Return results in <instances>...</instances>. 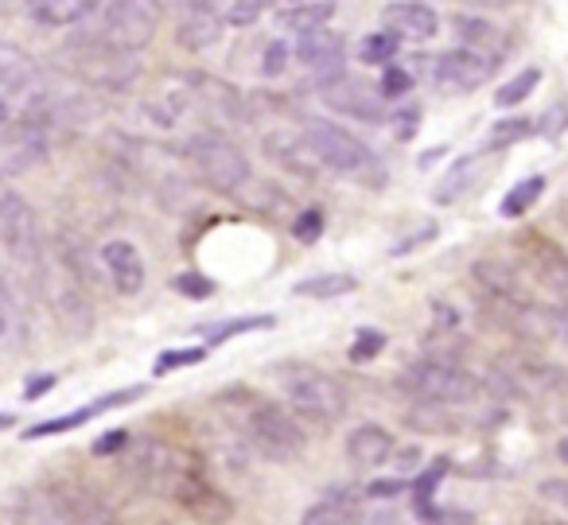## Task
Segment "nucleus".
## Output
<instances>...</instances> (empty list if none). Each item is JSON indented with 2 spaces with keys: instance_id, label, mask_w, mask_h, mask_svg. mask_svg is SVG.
Instances as JSON below:
<instances>
[{
  "instance_id": "1",
  "label": "nucleus",
  "mask_w": 568,
  "mask_h": 525,
  "mask_svg": "<svg viewBox=\"0 0 568 525\" xmlns=\"http://www.w3.org/2000/svg\"><path fill=\"white\" fill-rule=\"evenodd\" d=\"M28 281L36 284L40 300L51 307L55 323L67 331L71 339H87L94 331V304H90V292L87 284L79 281L71 265L55 253V245H43V258L40 265L32 269Z\"/></svg>"
},
{
  "instance_id": "2",
  "label": "nucleus",
  "mask_w": 568,
  "mask_h": 525,
  "mask_svg": "<svg viewBox=\"0 0 568 525\" xmlns=\"http://www.w3.org/2000/svg\"><path fill=\"white\" fill-rule=\"evenodd\" d=\"M237 436L250 444V452L265 455L273 463L296 460L308 447L304 421L288 405H276V401H250L237 413Z\"/></svg>"
},
{
  "instance_id": "3",
  "label": "nucleus",
  "mask_w": 568,
  "mask_h": 525,
  "mask_svg": "<svg viewBox=\"0 0 568 525\" xmlns=\"http://www.w3.org/2000/svg\"><path fill=\"white\" fill-rule=\"evenodd\" d=\"M180 157L187 160L191 172L211 191H219V195H242L253 183L250 157H245L226 133H219V129H199V133H191Z\"/></svg>"
},
{
  "instance_id": "4",
  "label": "nucleus",
  "mask_w": 568,
  "mask_h": 525,
  "mask_svg": "<svg viewBox=\"0 0 568 525\" xmlns=\"http://www.w3.org/2000/svg\"><path fill=\"white\" fill-rule=\"evenodd\" d=\"M281 382V393H284V405L293 408L301 421H312V424H339L347 416V385L339 382L335 374L327 370H316V366H284L276 374Z\"/></svg>"
},
{
  "instance_id": "5",
  "label": "nucleus",
  "mask_w": 568,
  "mask_h": 525,
  "mask_svg": "<svg viewBox=\"0 0 568 525\" xmlns=\"http://www.w3.org/2000/svg\"><path fill=\"white\" fill-rule=\"evenodd\" d=\"M67 59V71L90 90H102V94H125V90L136 87L141 79V59L133 51H118V48H105V43L90 40H74L71 48L63 51Z\"/></svg>"
},
{
  "instance_id": "6",
  "label": "nucleus",
  "mask_w": 568,
  "mask_h": 525,
  "mask_svg": "<svg viewBox=\"0 0 568 525\" xmlns=\"http://www.w3.org/2000/svg\"><path fill=\"white\" fill-rule=\"evenodd\" d=\"M125 471L141 491L149 494H164L172 498L175 486L183 483L187 475H195L199 460L183 447L168 444V440H156V436H141L129 444V455H125Z\"/></svg>"
},
{
  "instance_id": "7",
  "label": "nucleus",
  "mask_w": 568,
  "mask_h": 525,
  "mask_svg": "<svg viewBox=\"0 0 568 525\" xmlns=\"http://www.w3.org/2000/svg\"><path fill=\"white\" fill-rule=\"evenodd\" d=\"M402 390L413 401L433 408H456V405H471L479 397V382L467 374L459 362L448 359H420L413 362L402 374Z\"/></svg>"
},
{
  "instance_id": "8",
  "label": "nucleus",
  "mask_w": 568,
  "mask_h": 525,
  "mask_svg": "<svg viewBox=\"0 0 568 525\" xmlns=\"http://www.w3.org/2000/svg\"><path fill=\"white\" fill-rule=\"evenodd\" d=\"M160 12L152 9L149 0H105L98 4V20L90 28V40L105 43L118 51H144L156 40Z\"/></svg>"
},
{
  "instance_id": "9",
  "label": "nucleus",
  "mask_w": 568,
  "mask_h": 525,
  "mask_svg": "<svg viewBox=\"0 0 568 525\" xmlns=\"http://www.w3.org/2000/svg\"><path fill=\"white\" fill-rule=\"evenodd\" d=\"M304 137H308L312 152L320 157V164L332 168L339 175H371L374 172V152L358 141L351 129L335 125V121L304 118Z\"/></svg>"
},
{
  "instance_id": "10",
  "label": "nucleus",
  "mask_w": 568,
  "mask_h": 525,
  "mask_svg": "<svg viewBox=\"0 0 568 525\" xmlns=\"http://www.w3.org/2000/svg\"><path fill=\"white\" fill-rule=\"evenodd\" d=\"M0 245L28 276L43 258L40 219H36L32 203L24 195H17V191H0Z\"/></svg>"
},
{
  "instance_id": "11",
  "label": "nucleus",
  "mask_w": 568,
  "mask_h": 525,
  "mask_svg": "<svg viewBox=\"0 0 568 525\" xmlns=\"http://www.w3.org/2000/svg\"><path fill=\"white\" fill-rule=\"evenodd\" d=\"M495 71H498V51L456 48V51H444L433 63V82L440 94L464 98V94H471V90H479L483 82H490Z\"/></svg>"
},
{
  "instance_id": "12",
  "label": "nucleus",
  "mask_w": 568,
  "mask_h": 525,
  "mask_svg": "<svg viewBox=\"0 0 568 525\" xmlns=\"http://www.w3.org/2000/svg\"><path fill=\"white\" fill-rule=\"evenodd\" d=\"M316 94L327 110L343 113V118L371 121V125H378V121L386 118V102H382L378 87H371V82H363V79H351L347 71L332 82H320Z\"/></svg>"
},
{
  "instance_id": "13",
  "label": "nucleus",
  "mask_w": 568,
  "mask_h": 525,
  "mask_svg": "<svg viewBox=\"0 0 568 525\" xmlns=\"http://www.w3.org/2000/svg\"><path fill=\"white\" fill-rule=\"evenodd\" d=\"M187 87H191V102H195V118L211 121L219 133L222 125L245 121V98L237 94V87L214 79V74H195V71H187Z\"/></svg>"
},
{
  "instance_id": "14",
  "label": "nucleus",
  "mask_w": 568,
  "mask_h": 525,
  "mask_svg": "<svg viewBox=\"0 0 568 525\" xmlns=\"http://www.w3.org/2000/svg\"><path fill=\"white\" fill-rule=\"evenodd\" d=\"M498 374L506 377L514 393L521 397H552V393H568V370L565 366H552V362H537L529 354H514V359L498 362Z\"/></svg>"
},
{
  "instance_id": "15",
  "label": "nucleus",
  "mask_w": 568,
  "mask_h": 525,
  "mask_svg": "<svg viewBox=\"0 0 568 525\" xmlns=\"http://www.w3.org/2000/svg\"><path fill=\"white\" fill-rule=\"evenodd\" d=\"M293 59L304 67V71L320 82H332L343 74V63H347V43H343L339 32H332V28H320V32L312 36H301L293 48Z\"/></svg>"
},
{
  "instance_id": "16",
  "label": "nucleus",
  "mask_w": 568,
  "mask_h": 525,
  "mask_svg": "<svg viewBox=\"0 0 568 525\" xmlns=\"http://www.w3.org/2000/svg\"><path fill=\"white\" fill-rule=\"evenodd\" d=\"M172 498L203 525H226L230 517H234V502H230V494L219 491V486H214L203 471H195V475L183 478V483L175 486Z\"/></svg>"
},
{
  "instance_id": "17",
  "label": "nucleus",
  "mask_w": 568,
  "mask_h": 525,
  "mask_svg": "<svg viewBox=\"0 0 568 525\" xmlns=\"http://www.w3.org/2000/svg\"><path fill=\"white\" fill-rule=\"evenodd\" d=\"M261 149H265V157L273 160L281 172L296 175V180H316V175L324 172L320 157L312 152L308 137L293 133V129H273V133H265L261 137Z\"/></svg>"
},
{
  "instance_id": "18",
  "label": "nucleus",
  "mask_w": 568,
  "mask_h": 525,
  "mask_svg": "<svg viewBox=\"0 0 568 525\" xmlns=\"http://www.w3.org/2000/svg\"><path fill=\"white\" fill-rule=\"evenodd\" d=\"M98 261H102L105 276H110V284L121 296H136V292L144 289V281H149L141 250H136L133 242H125V238H110V242L98 250Z\"/></svg>"
},
{
  "instance_id": "19",
  "label": "nucleus",
  "mask_w": 568,
  "mask_h": 525,
  "mask_svg": "<svg viewBox=\"0 0 568 525\" xmlns=\"http://www.w3.org/2000/svg\"><path fill=\"white\" fill-rule=\"evenodd\" d=\"M382 32L409 43H428L440 32V17L420 0H394V4L382 9Z\"/></svg>"
},
{
  "instance_id": "20",
  "label": "nucleus",
  "mask_w": 568,
  "mask_h": 525,
  "mask_svg": "<svg viewBox=\"0 0 568 525\" xmlns=\"http://www.w3.org/2000/svg\"><path fill=\"white\" fill-rule=\"evenodd\" d=\"M55 502H59L63 525H121L110 502L82 483H63L55 491Z\"/></svg>"
},
{
  "instance_id": "21",
  "label": "nucleus",
  "mask_w": 568,
  "mask_h": 525,
  "mask_svg": "<svg viewBox=\"0 0 568 525\" xmlns=\"http://www.w3.org/2000/svg\"><path fill=\"white\" fill-rule=\"evenodd\" d=\"M518 245H521V253H526L529 273H534L545 289L568 296V253L560 250V245H552L549 238H541V234H521Z\"/></svg>"
},
{
  "instance_id": "22",
  "label": "nucleus",
  "mask_w": 568,
  "mask_h": 525,
  "mask_svg": "<svg viewBox=\"0 0 568 525\" xmlns=\"http://www.w3.org/2000/svg\"><path fill=\"white\" fill-rule=\"evenodd\" d=\"M43 157H48V137H43V129L28 125V121H20L12 133L0 137V175L28 172Z\"/></svg>"
},
{
  "instance_id": "23",
  "label": "nucleus",
  "mask_w": 568,
  "mask_h": 525,
  "mask_svg": "<svg viewBox=\"0 0 568 525\" xmlns=\"http://www.w3.org/2000/svg\"><path fill=\"white\" fill-rule=\"evenodd\" d=\"M222 32H226V24H222V17L211 9V4H191V9H183L180 17V28H175V43H180L183 51H211L214 43L222 40Z\"/></svg>"
},
{
  "instance_id": "24",
  "label": "nucleus",
  "mask_w": 568,
  "mask_h": 525,
  "mask_svg": "<svg viewBox=\"0 0 568 525\" xmlns=\"http://www.w3.org/2000/svg\"><path fill=\"white\" fill-rule=\"evenodd\" d=\"M394 455V436L382 424H355V432H347V460L358 471H374Z\"/></svg>"
},
{
  "instance_id": "25",
  "label": "nucleus",
  "mask_w": 568,
  "mask_h": 525,
  "mask_svg": "<svg viewBox=\"0 0 568 525\" xmlns=\"http://www.w3.org/2000/svg\"><path fill=\"white\" fill-rule=\"evenodd\" d=\"M28 20L40 28H71L98 12V0H24Z\"/></svg>"
},
{
  "instance_id": "26",
  "label": "nucleus",
  "mask_w": 568,
  "mask_h": 525,
  "mask_svg": "<svg viewBox=\"0 0 568 525\" xmlns=\"http://www.w3.org/2000/svg\"><path fill=\"white\" fill-rule=\"evenodd\" d=\"M36 82H40V63L32 59V51H24L12 40H0V87L28 94V90H36Z\"/></svg>"
},
{
  "instance_id": "27",
  "label": "nucleus",
  "mask_w": 568,
  "mask_h": 525,
  "mask_svg": "<svg viewBox=\"0 0 568 525\" xmlns=\"http://www.w3.org/2000/svg\"><path fill=\"white\" fill-rule=\"evenodd\" d=\"M358 498H363V494H355V491H332L327 498L312 502V506L304 509L301 525H358L363 522Z\"/></svg>"
},
{
  "instance_id": "28",
  "label": "nucleus",
  "mask_w": 568,
  "mask_h": 525,
  "mask_svg": "<svg viewBox=\"0 0 568 525\" xmlns=\"http://www.w3.org/2000/svg\"><path fill=\"white\" fill-rule=\"evenodd\" d=\"M9 522L12 525H63L59 517V502L48 491H17L9 502Z\"/></svg>"
},
{
  "instance_id": "29",
  "label": "nucleus",
  "mask_w": 568,
  "mask_h": 525,
  "mask_svg": "<svg viewBox=\"0 0 568 525\" xmlns=\"http://www.w3.org/2000/svg\"><path fill=\"white\" fill-rule=\"evenodd\" d=\"M133 397H141V385H136V390H121V393H110V397L94 401V405L79 408V413H67V416H59V421L36 424L32 432H24V440H43V436H59V432H67V428H79V424H87L90 416L105 413V408H118V405H125V401H133Z\"/></svg>"
},
{
  "instance_id": "30",
  "label": "nucleus",
  "mask_w": 568,
  "mask_h": 525,
  "mask_svg": "<svg viewBox=\"0 0 568 525\" xmlns=\"http://www.w3.org/2000/svg\"><path fill=\"white\" fill-rule=\"evenodd\" d=\"M332 17H335L332 0H304V4L276 12V28H284V32H293L296 40H301V36H312V32H320V28H327Z\"/></svg>"
},
{
  "instance_id": "31",
  "label": "nucleus",
  "mask_w": 568,
  "mask_h": 525,
  "mask_svg": "<svg viewBox=\"0 0 568 525\" xmlns=\"http://www.w3.org/2000/svg\"><path fill=\"white\" fill-rule=\"evenodd\" d=\"M475 175H479V160H475V157L456 160V164L448 168V175L440 180V188L433 191V199H436V203H456V199H464L467 191H471Z\"/></svg>"
},
{
  "instance_id": "32",
  "label": "nucleus",
  "mask_w": 568,
  "mask_h": 525,
  "mask_svg": "<svg viewBox=\"0 0 568 525\" xmlns=\"http://www.w3.org/2000/svg\"><path fill=\"white\" fill-rule=\"evenodd\" d=\"M358 281L347 273H320V276H308V281L296 284V296H312V300H335V296H347L355 292Z\"/></svg>"
},
{
  "instance_id": "33",
  "label": "nucleus",
  "mask_w": 568,
  "mask_h": 525,
  "mask_svg": "<svg viewBox=\"0 0 568 525\" xmlns=\"http://www.w3.org/2000/svg\"><path fill=\"white\" fill-rule=\"evenodd\" d=\"M541 195H545V175H529V180L514 183L510 195H506L503 206H498V214H503V219H521Z\"/></svg>"
},
{
  "instance_id": "34",
  "label": "nucleus",
  "mask_w": 568,
  "mask_h": 525,
  "mask_svg": "<svg viewBox=\"0 0 568 525\" xmlns=\"http://www.w3.org/2000/svg\"><path fill=\"white\" fill-rule=\"evenodd\" d=\"M397 48H402V40L389 32H374L366 36L363 43H358V59H363L366 67H389L397 59Z\"/></svg>"
},
{
  "instance_id": "35",
  "label": "nucleus",
  "mask_w": 568,
  "mask_h": 525,
  "mask_svg": "<svg viewBox=\"0 0 568 525\" xmlns=\"http://www.w3.org/2000/svg\"><path fill=\"white\" fill-rule=\"evenodd\" d=\"M456 32L464 40V48H479V51H498V32L490 20L479 17H459L456 20Z\"/></svg>"
},
{
  "instance_id": "36",
  "label": "nucleus",
  "mask_w": 568,
  "mask_h": 525,
  "mask_svg": "<svg viewBox=\"0 0 568 525\" xmlns=\"http://www.w3.org/2000/svg\"><path fill=\"white\" fill-rule=\"evenodd\" d=\"M537 82H541V71H537V67H526V71H521V74H514V79L506 82L503 90H498V94H495V102L503 105V110H510V105H521L529 94H534V87H537Z\"/></svg>"
},
{
  "instance_id": "37",
  "label": "nucleus",
  "mask_w": 568,
  "mask_h": 525,
  "mask_svg": "<svg viewBox=\"0 0 568 525\" xmlns=\"http://www.w3.org/2000/svg\"><path fill=\"white\" fill-rule=\"evenodd\" d=\"M265 9H273V0H226V9H222L219 17H222V24H230V28H245Z\"/></svg>"
},
{
  "instance_id": "38",
  "label": "nucleus",
  "mask_w": 568,
  "mask_h": 525,
  "mask_svg": "<svg viewBox=\"0 0 568 525\" xmlns=\"http://www.w3.org/2000/svg\"><path fill=\"white\" fill-rule=\"evenodd\" d=\"M409 90H413V74H409V71H402L397 63L382 67V82H378L382 102H394V98H405Z\"/></svg>"
},
{
  "instance_id": "39",
  "label": "nucleus",
  "mask_w": 568,
  "mask_h": 525,
  "mask_svg": "<svg viewBox=\"0 0 568 525\" xmlns=\"http://www.w3.org/2000/svg\"><path fill=\"white\" fill-rule=\"evenodd\" d=\"M261 327H273V315H250V320L219 323V327H211V343H226V339L242 335V331H261Z\"/></svg>"
},
{
  "instance_id": "40",
  "label": "nucleus",
  "mask_w": 568,
  "mask_h": 525,
  "mask_svg": "<svg viewBox=\"0 0 568 525\" xmlns=\"http://www.w3.org/2000/svg\"><path fill=\"white\" fill-rule=\"evenodd\" d=\"M534 133V125H529V118H506L495 125V133H490V149H503V144H514L521 141V137Z\"/></svg>"
},
{
  "instance_id": "41",
  "label": "nucleus",
  "mask_w": 568,
  "mask_h": 525,
  "mask_svg": "<svg viewBox=\"0 0 568 525\" xmlns=\"http://www.w3.org/2000/svg\"><path fill=\"white\" fill-rule=\"evenodd\" d=\"M293 234L301 238L304 245L316 242V238L324 234V211H320V206H308V211L293 214Z\"/></svg>"
},
{
  "instance_id": "42",
  "label": "nucleus",
  "mask_w": 568,
  "mask_h": 525,
  "mask_svg": "<svg viewBox=\"0 0 568 525\" xmlns=\"http://www.w3.org/2000/svg\"><path fill=\"white\" fill-rule=\"evenodd\" d=\"M288 59H293V48H288L284 40H273L265 48V59H261V74H265V79H276V74L288 71Z\"/></svg>"
},
{
  "instance_id": "43",
  "label": "nucleus",
  "mask_w": 568,
  "mask_h": 525,
  "mask_svg": "<svg viewBox=\"0 0 568 525\" xmlns=\"http://www.w3.org/2000/svg\"><path fill=\"white\" fill-rule=\"evenodd\" d=\"M20 323V307H17V292H12L9 276L0 273V335L12 331Z\"/></svg>"
},
{
  "instance_id": "44",
  "label": "nucleus",
  "mask_w": 568,
  "mask_h": 525,
  "mask_svg": "<svg viewBox=\"0 0 568 525\" xmlns=\"http://www.w3.org/2000/svg\"><path fill=\"white\" fill-rule=\"evenodd\" d=\"M386 346V335L382 331H374V327H366V331H358L355 335V346H351V362H371L374 354Z\"/></svg>"
},
{
  "instance_id": "45",
  "label": "nucleus",
  "mask_w": 568,
  "mask_h": 525,
  "mask_svg": "<svg viewBox=\"0 0 568 525\" xmlns=\"http://www.w3.org/2000/svg\"><path fill=\"white\" fill-rule=\"evenodd\" d=\"M203 346H187V351H168L156 359V374H172V370L180 366H195V362H203Z\"/></svg>"
},
{
  "instance_id": "46",
  "label": "nucleus",
  "mask_w": 568,
  "mask_h": 525,
  "mask_svg": "<svg viewBox=\"0 0 568 525\" xmlns=\"http://www.w3.org/2000/svg\"><path fill=\"white\" fill-rule=\"evenodd\" d=\"M175 289H180L183 296H191V300H206V296H214V284L206 281L203 273H183V276H175Z\"/></svg>"
},
{
  "instance_id": "47",
  "label": "nucleus",
  "mask_w": 568,
  "mask_h": 525,
  "mask_svg": "<svg viewBox=\"0 0 568 525\" xmlns=\"http://www.w3.org/2000/svg\"><path fill=\"white\" fill-rule=\"evenodd\" d=\"M565 129H568V105H552V110L541 118V125H537V133H541V137H560Z\"/></svg>"
},
{
  "instance_id": "48",
  "label": "nucleus",
  "mask_w": 568,
  "mask_h": 525,
  "mask_svg": "<svg viewBox=\"0 0 568 525\" xmlns=\"http://www.w3.org/2000/svg\"><path fill=\"white\" fill-rule=\"evenodd\" d=\"M541 498L552 502V506L568 509V478H545L541 483Z\"/></svg>"
},
{
  "instance_id": "49",
  "label": "nucleus",
  "mask_w": 568,
  "mask_h": 525,
  "mask_svg": "<svg viewBox=\"0 0 568 525\" xmlns=\"http://www.w3.org/2000/svg\"><path fill=\"white\" fill-rule=\"evenodd\" d=\"M397 491H405L402 478H386V483H374L371 491H366V498H394Z\"/></svg>"
},
{
  "instance_id": "50",
  "label": "nucleus",
  "mask_w": 568,
  "mask_h": 525,
  "mask_svg": "<svg viewBox=\"0 0 568 525\" xmlns=\"http://www.w3.org/2000/svg\"><path fill=\"white\" fill-rule=\"evenodd\" d=\"M475 517L471 514H459V509H452V514H428L425 525H471Z\"/></svg>"
},
{
  "instance_id": "51",
  "label": "nucleus",
  "mask_w": 568,
  "mask_h": 525,
  "mask_svg": "<svg viewBox=\"0 0 568 525\" xmlns=\"http://www.w3.org/2000/svg\"><path fill=\"white\" fill-rule=\"evenodd\" d=\"M152 9L164 12V9H191V4H206V0H149Z\"/></svg>"
},
{
  "instance_id": "52",
  "label": "nucleus",
  "mask_w": 568,
  "mask_h": 525,
  "mask_svg": "<svg viewBox=\"0 0 568 525\" xmlns=\"http://www.w3.org/2000/svg\"><path fill=\"white\" fill-rule=\"evenodd\" d=\"M459 4H475V9H506L510 0H459Z\"/></svg>"
},
{
  "instance_id": "53",
  "label": "nucleus",
  "mask_w": 568,
  "mask_h": 525,
  "mask_svg": "<svg viewBox=\"0 0 568 525\" xmlns=\"http://www.w3.org/2000/svg\"><path fill=\"white\" fill-rule=\"evenodd\" d=\"M557 335L568 343V304H565V312H557Z\"/></svg>"
},
{
  "instance_id": "54",
  "label": "nucleus",
  "mask_w": 568,
  "mask_h": 525,
  "mask_svg": "<svg viewBox=\"0 0 568 525\" xmlns=\"http://www.w3.org/2000/svg\"><path fill=\"white\" fill-rule=\"evenodd\" d=\"M557 455H560V463H568V436H565V440H560V444H557Z\"/></svg>"
},
{
  "instance_id": "55",
  "label": "nucleus",
  "mask_w": 568,
  "mask_h": 525,
  "mask_svg": "<svg viewBox=\"0 0 568 525\" xmlns=\"http://www.w3.org/2000/svg\"><path fill=\"white\" fill-rule=\"evenodd\" d=\"M9 9H12V0H0V17H4Z\"/></svg>"
},
{
  "instance_id": "56",
  "label": "nucleus",
  "mask_w": 568,
  "mask_h": 525,
  "mask_svg": "<svg viewBox=\"0 0 568 525\" xmlns=\"http://www.w3.org/2000/svg\"><path fill=\"white\" fill-rule=\"evenodd\" d=\"M0 121H9V110H4V105H0Z\"/></svg>"
},
{
  "instance_id": "57",
  "label": "nucleus",
  "mask_w": 568,
  "mask_h": 525,
  "mask_svg": "<svg viewBox=\"0 0 568 525\" xmlns=\"http://www.w3.org/2000/svg\"><path fill=\"white\" fill-rule=\"evenodd\" d=\"M156 525H172V522H156Z\"/></svg>"
},
{
  "instance_id": "58",
  "label": "nucleus",
  "mask_w": 568,
  "mask_h": 525,
  "mask_svg": "<svg viewBox=\"0 0 568 525\" xmlns=\"http://www.w3.org/2000/svg\"><path fill=\"white\" fill-rule=\"evenodd\" d=\"M545 525H560V522H545Z\"/></svg>"
},
{
  "instance_id": "59",
  "label": "nucleus",
  "mask_w": 568,
  "mask_h": 525,
  "mask_svg": "<svg viewBox=\"0 0 568 525\" xmlns=\"http://www.w3.org/2000/svg\"><path fill=\"white\" fill-rule=\"evenodd\" d=\"M293 4H304V0H293Z\"/></svg>"
}]
</instances>
